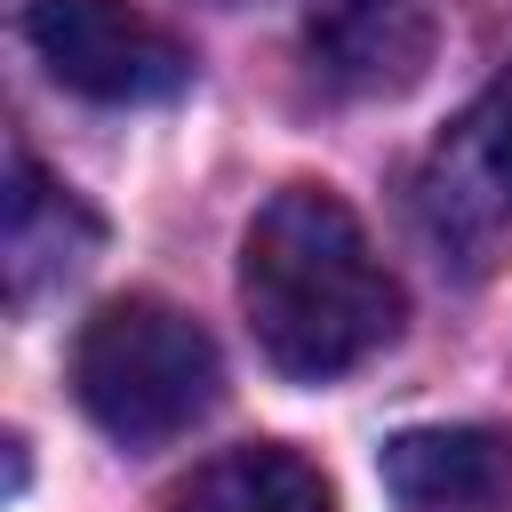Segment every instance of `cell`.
I'll list each match as a JSON object with an SVG mask.
<instances>
[{
	"instance_id": "obj_1",
	"label": "cell",
	"mask_w": 512,
	"mask_h": 512,
	"mask_svg": "<svg viewBox=\"0 0 512 512\" xmlns=\"http://www.w3.org/2000/svg\"><path fill=\"white\" fill-rule=\"evenodd\" d=\"M240 304L256 352L296 376L328 384L400 336V280L376 264L360 216L328 184H288L256 208L240 240Z\"/></svg>"
},
{
	"instance_id": "obj_2",
	"label": "cell",
	"mask_w": 512,
	"mask_h": 512,
	"mask_svg": "<svg viewBox=\"0 0 512 512\" xmlns=\"http://www.w3.org/2000/svg\"><path fill=\"white\" fill-rule=\"evenodd\" d=\"M72 392H80L88 424L112 432L120 448H160L216 408L224 360H216L208 328L192 312H176L168 296H112L88 312V328L72 344Z\"/></svg>"
},
{
	"instance_id": "obj_3",
	"label": "cell",
	"mask_w": 512,
	"mask_h": 512,
	"mask_svg": "<svg viewBox=\"0 0 512 512\" xmlns=\"http://www.w3.org/2000/svg\"><path fill=\"white\" fill-rule=\"evenodd\" d=\"M408 208L432 256L464 280H488L512 256V64L432 136Z\"/></svg>"
},
{
	"instance_id": "obj_4",
	"label": "cell",
	"mask_w": 512,
	"mask_h": 512,
	"mask_svg": "<svg viewBox=\"0 0 512 512\" xmlns=\"http://www.w3.org/2000/svg\"><path fill=\"white\" fill-rule=\"evenodd\" d=\"M24 40L88 104H168L192 88V48L128 0H32Z\"/></svg>"
},
{
	"instance_id": "obj_5",
	"label": "cell",
	"mask_w": 512,
	"mask_h": 512,
	"mask_svg": "<svg viewBox=\"0 0 512 512\" xmlns=\"http://www.w3.org/2000/svg\"><path fill=\"white\" fill-rule=\"evenodd\" d=\"M304 56L328 96H400L432 64V16L416 0H312Z\"/></svg>"
},
{
	"instance_id": "obj_6",
	"label": "cell",
	"mask_w": 512,
	"mask_h": 512,
	"mask_svg": "<svg viewBox=\"0 0 512 512\" xmlns=\"http://www.w3.org/2000/svg\"><path fill=\"white\" fill-rule=\"evenodd\" d=\"M384 496L400 512H480L512 488V432L496 424H424L384 440Z\"/></svg>"
},
{
	"instance_id": "obj_7",
	"label": "cell",
	"mask_w": 512,
	"mask_h": 512,
	"mask_svg": "<svg viewBox=\"0 0 512 512\" xmlns=\"http://www.w3.org/2000/svg\"><path fill=\"white\" fill-rule=\"evenodd\" d=\"M96 248H104L96 208L72 184H56L32 152H16L8 160V304L24 312L40 288L72 280Z\"/></svg>"
},
{
	"instance_id": "obj_8",
	"label": "cell",
	"mask_w": 512,
	"mask_h": 512,
	"mask_svg": "<svg viewBox=\"0 0 512 512\" xmlns=\"http://www.w3.org/2000/svg\"><path fill=\"white\" fill-rule=\"evenodd\" d=\"M168 512H336V488L296 448L256 440V448H224L216 464H200Z\"/></svg>"
}]
</instances>
